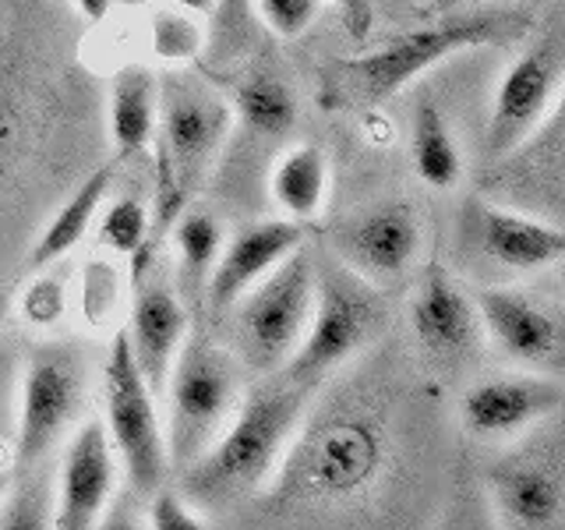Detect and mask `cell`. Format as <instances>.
Returning a JSON list of instances; mask_svg holds the SVG:
<instances>
[{"instance_id":"obj_1","label":"cell","mask_w":565,"mask_h":530,"mask_svg":"<svg viewBox=\"0 0 565 530\" xmlns=\"http://www.w3.org/2000/svg\"><path fill=\"white\" fill-rule=\"evenodd\" d=\"M247 396H241L234 417L209 446L181 467V495L199 512L234 509L273 481L279 459L305 417L311 385L282 375H265Z\"/></svg>"},{"instance_id":"obj_2","label":"cell","mask_w":565,"mask_h":530,"mask_svg":"<svg viewBox=\"0 0 565 530\" xmlns=\"http://www.w3.org/2000/svg\"><path fill=\"white\" fill-rule=\"evenodd\" d=\"M385 467V432L364 400H332L290 438L273 477L287 506H332L375 485Z\"/></svg>"},{"instance_id":"obj_3","label":"cell","mask_w":565,"mask_h":530,"mask_svg":"<svg viewBox=\"0 0 565 530\" xmlns=\"http://www.w3.org/2000/svg\"><path fill=\"white\" fill-rule=\"evenodd\" d=\"M526 32L520 14H470L449 18L428 29L406 32L403 40L388 43L375 53L350 61H332L326 71V96L340 106H379L403 85H411L449 53L470 46H499Z\"/></svg>"},{"instance_id":"obj_4","label":"cell","mask_w":565,"mask_h":530,"mask_svg":"<svg viewBox=\"0 0 565 530\" xmlns=\"http://www.w3.org/2000/svg\"><path fill=\"white\" fill-rule=\"evenodd\" d=\"M315 305V258L305 244L247 287L223 318H230V353L244 371L273 375L290 364L305 340Z\"/></svg>"},{"instance_id":"obj_5","label":"cell","mask_w":565,"mask_h":530,"mask_svg":"<svg viewBox=\"0 0 565 530\" xmlns=\"http://www.w3.org/2000/svg\"><path fill=\"white\" fill-rule=\"evenodd\" d=\"M163 393L170 396V424H167V459L170 467H188L241 403V364L226 347H220L205 332L184 336L177 350L170 379Z\"/></svg>"},{"instance_id":"obj_6","label":"cell","mask_w":565,"mask_h":530,"mask_svg":"<svg viewBox=\"0 0 565 530\" xmlns=\"http://www.w3.org/2000/svg\"><path fill=\"white\" fill-rule=\"evenodd\" d=\"M385 326V300L371 287V279L353 273L343 258L315 262V305L305 340L290 364L282 368L290 379L311 385L326 371L353 358Z\"/></svg>"},{"instance_id":"obj_7","label":"cell","mask_w":565,"mask_h":530,"mask_svg":"<svg viewBox=\"0 0 565 530\" xmlns=\"http://www.w3.org/2000/svg\"><path fill=\"white\" fill-rule=\"evenodd\" d=\"M85 361L71 347H40L22 361L14 411V470L43 467L85 411Z\"/></svg>"},{"instance_id":"obj_8","label":"cell","mask_w":565,"mask_h":530,"mask_svg":"<svg viewBox=\"0 0 565 530\" xmlns=\"http://www.w3.org/2000/svg\"><path fill=\"white\" fill-rule=\"evenodd\" d=\"M103 424L110 446L124 459L128 481L138 495H152L167 477V435L156 417V396L131 358L124 329L114 336L110 361L103 371Z\"/></svg>"},{"instance_id":"obj_9","label":"cell","mask_w":565,"mask_h":530,"mask_svg":"<svg viewBox=\"0 0 565 530\" xmlns=\"http://www.w3.org/2000/svg\"><path fill=\"white\" fill-rule=\"evenodd\" d=\"M230 131V106L205 88L199 78L177 75L167 82L159 96L156 120V170L170 173V181L191 199L205 173L216 163V156Z\"/></svg>"},{"instance_id":"obj_10","label":"cell","mask_w":565,"mask_h":530,"mask_svg":"<svg viewBox=\"0 0 565 530\" xmlns=\"http://www.w3.org/2000/svg\"><path fill=\"white\" fill-rule=\"evenodd\" d=\"M565 82V50L558 32H547L544 40L526 46L516 64L505 71V78L494 93L491 120H488V156L502 159L534 135L547 110L558 99Z\"/></svg>"},{"instance_id":"obj_11","label":"cell","mask_w":565,"mask_h":530,"mask_svg":"<svg viewBox=\"0 0 565 530\" xmlns=\"http://www.w3.org/2000/svg\"><path fill=\"white\" fill-rule=\"evenodd\" d=\"M491 499L505 527L555 530L565 520V474L558 438L505 456L491 470Z\"/></svg>"},{"instance_id":"obj_12","label":"cell","mask_w":565,"mask_h":530,"mask_svg":"<svg viewBox=\"0 0 565 530\" xmlns=\"http://www.w3.org/2000/svg\"><path fill=\"white\" fill-rule=\"evenodd\" d=\"M117 488L114 446L99 417L78 421L67 435L64 459L57 470V502L53 523L57 530H88L106 512Z\"/></svg>"},{"instance_id":"obj_13","label":"cell","mask_w":565,"mask_h":530,"mask_svg":"<svg viewBox=\"0 0 565 530\" xmlns=\"http://www.w3.org/2000/svg\"><path fill=\"white\" fill-rule=\"evenodd\" d=\"M335 252L367 279H396L420 252V223L406 202H382L335 230Z\"/></svg>"},{"instance_id":"obj_14","label":"cell","mask_w":565,"mask_h":530,"mask_svg":"<svg viewBox=\"0 0 565 530\" xmlns=\"http://www.w3.org/2000/svg\"><path fill=\"white\" fill-rule=\"evenodd\" d=\"M128 347L131 358L146 379L152 396H163L167 379L177 350H181L184 336H188V315L181 297H177L167 279L141 273L135 279V300H131V318H128Z\"/></svg>"},{"instance_id":"obj_15","label":"cell","mask_w":565,"mask_h":530,"mask_svg":"<svg viewBox=\"0 0 565 530\" xmlns=\"http://www.w3.org/2000/svg\"><path fill=\"white\" fill-rule=\"evenodd\" d=\"M300 244H305V234H300V226L294 220H262L237 230L234 241L223 247L209 269V283H205L209 315L220 322L247 287H255L265 273L276 269Z\"/></svg>"},{"instance_id":"obj_16","label":"cell","mask_w":565,"mask_h":530,"mask_svg":"<svg viewBox=\"0 0 565 530\" xmlns=\"http://www.w3.org/2000/svg\"><path fill=\"white\" fill-rule=\"evenodd\" d=\"M562 400L565 393L555 379H488L463 396V424L481 438H509L558 414Z\"/></svg>"},{"instance_id":"obj_17","label":"cell","mask_w":565,"mask_h":530,"mask_svg":"<svg viewBox=\"0 0 565 530\" xmlns=\"http://www.w3.org/2000/svg\"><path fill=\"white\" fill-rule=\"evenodd\" d=\"M473 305L477 315H481V329H488V336L509 358L537 368L562 364V326L537 300H530L516 290L491 287L477 294Z\"/></svg>"},{"instance_id":"obj_18","label":"cell","mask_w":565,"mask_h":530,"mask_svg":"<svg viewBox=\"0 0 565 530\" xmlns=\"http://www.w3.org/2000/svg\"><path fill=\"white\" fill-rule=\"evenodd\" d=\"M411 322L417 340L428 347L435 358L459 361L477 350L481 340V315L473 300L456 287V283L431 265L420 290L411 305Z\"/></svg>"},{"instance_id":"obj_19","label":"cell","mask_w":565,"mask_h":530,"mask_svg":"<svg viewBox=\"0 0 565 530\" xmlns=\"http://www.w3.org/2000/svg\"><path fill=\"white\" fill-rule=\"evenodd\" d=\"M477 216H481V226H477L481 247L509 269H547L565 255V234L558 226L491 205H484Z\"/></svg>"},{"instance_id":"obj_20","label":"cell","mask_w":565,"mask_h":530,"mask_svg":"<svg viewBox=\"0 0 565 530\" xmlns=\"http://www.w3.org/2000/svg\"><path fill=\"white\" fill-rule=\"evenodd\" d=\"M159 120V82L149 67L128 64L110 85V138L117 156H135L152 146Z\"/></svg>"},{"instance_id":"obj_21","label":"cell","mask_w":565,"mask_h":530,"mask_svg":"<svg viewBox=\"0 0 565 530\" xmlns=\"http://www.w3.org/2000/svg\"><path fill=\"white\" fill-rule=\"evenodd\" d=\"M110 181H114V167H99L93 177H85L78 191L61 205V212L46 223L40 241H35V247L29 252V269H46V265L61 262L85 237V230L93 226L106 191H110Z\"/></svg>"},{"instance_id":"obj_22","label":"cell","mask_w":565,"mask_h":530,"mask_svg":"<svg viewBox=\"0 0 565 530\" xmlns=\"http://www.w3.org/2000/svg\"><path fill=\"white\" fill-rule=\"evenodd\" d=\"M273 199L297 220H315L326 205L329 167L318 146H294L269 177Z\"/></svg>"},{"instance_id":"obj_23","label":"cell","mask_w":565,"mask_h":530,"mask_svg":"<svg viewBox=\"0 0 565 530\" xmlns=\"http://www.w3.org/2000/svg\"><path fill=\"white\" fill-rule=\"evenodd\" d=\"M414 167L424 184L431 188H452L463 173L459 146L446 124V114L431 99L417 103L414 110Z\"/></svg>"},{"instance_id":"obj_24","label":"cell","mask_w":565,"mask_h":530,"mask_svg":"<svg viewBox=\"0 0 565 530\" xmlns=\"http://www.w3.org/2000/svg\"><path fill=\"white\" fill-rule=\"evenodd\" d=\"M234 110L258 135H287L297 124V99L273 71H255L241 82Z\"/></svg>"},{"instance_id":"obj_25","label":"cell","mask_w":565,"mask_h":530,"mask_svg":"<svg viewBox=\"0 0 565 530\" xmlns=\"http://www.w3.org/2000/svg\"><path fill=\"white\" fill-rule=\"evenodd\" d=\"M173 244H177V258H181V276L194 290L202 279H209L212 262L220 255L223 226L205 209H184L181 216L173 220Z\"/></svg>"},{"instance_id":"obj_26","label":"cell","mask_w":565,"mask_h":530,"mask_svg":"<svg viewBox=\"0 0 565 530\" xmlns=\"http://www.w3.org/2000/svg\"><path fill=\"white\" fill-rule=\"evenodd\" d=\"M4 509H0V527L4 530H40L53 523V502H57V488H53L50 470H25L22 481L11 485L4 495Z\"/></svg>"},{"instance_id":"obj_27","label":"cell","mask_w":565,"mask_h":530,"mask_svg":"<svg viewBox=\"0 0 565 530\" xmlns=\"http://www.w3.org/2000/svg\"><path fill=\"white\" fill-rule=\"evenodd\" d=\"M152 53L163 64H191L199 61V53L205 50V29L202 22L184 8H159L152 14Z\"/></svg>"},{"instance_id":"obj_28","label":"cell","mask_w":565,"mask_h":530,"mask_svg":"<svg viewBox=\"0 0 565 530\" xmlns=\"http://www.w3.org/2000/svg\"><path fill=\"white\" fill-rule=\"evenodd\" d=\"M99 244L114 255H135L149 244V209L135 194H124L99 220Z\"/></svg>"},{"instance_id":"obj_29","label":"cell","mask_w":565,"mask_h":530,"mask_svg":"<svg viewBox=\"0 0 565 530\" xmlns=\"http://www.w3.org/2000/svg\"><path fill=\"white\" fill-rule=\"evenodd\" d=\"M120 305V276L110 262H88L82 279V311L96 329L114 322V311Z\"/></svg>"},{"instance_id":"obj_30","label":"cell","mask_w":565,"mask_h":530,"mask_svg":"<svg viewBox=\"0 0 565 530\" xmlns=\"http://www.w3.org/2000/svg\"><path fill=\"white\" fill-rule=\"evenodd\" d=\"M22 347L14 336H0V438L14 432L18 411V379H22Z\"/></svg>"},{"instance_id":"obj_31","label":"cell","mask_w":565,"mask_h":530,"mask_svg":"<svg viewBox=\"0 0 565 530\" xmlns=\"http://www.w3.org/2000/svg\"><path fill=\"white\" fill-rule=\"evenodd\" d=\"M258 14L276 35L294 40V35H300L315 22L318 0H258Z\"/></svg>"},{"instance_id":"obj_32","label":"cell","mask_w":565,"mask_h":530,"mask_svg":"<svg viewBox=\"0 0 565 530\" xmlns=\"http://www.w3.org/2000/svg\"><path fill=\"white\" fill-rule=\"evenodd\" d=\"M149 523L156 530H202L205 523L199 520V509H194L181 491L159 485L152 491L149 502Z\"/></svg>"},{"instance_id":"obj_33","label":"cell","mask_w":565,"mask_h":530,"mask_svg":"<svg viewBox=\"0 0 565 530\" xmlns=\"http://www.w3.org/2000/svg\"><path fill=\"white\" fill-rule=\"evenodd\" d=\"M64 315V279L43 276L35 279L25 294V318L35 326H50Z\"/></svg>"},{"instance_id":"obj_34","label":"cell","mask_w":565,"mask_h":530,"mask_svg":"<svg viewBox=\"0 0 565 530\" xmlns=\"http://www.w3.org/2000/svg\"><path fill=\"white\" fill-rule=\"evenodd\" d=\"M220 14V32L223 40L230 43V50H237L247 40V22H252V0H216Z\"/></svg>"},{"instance_id":"obj_35","label":"cell","mask_w":565,"mask_h":530,"mask_svg":"<svg viewBox=\"0 0 565 530\" xmlns=\"http://www.w3.org/2000/svg\"><path fill=\"white\" fill-rule=\"evenodd\" d=\"M470 4H505V8H530L537 0H428V11L431 14H449L459 8H470Z\"/></svg>"},{"instance_id":"obj_36","label":"cell","mask_w":565,"mask_h":530,"mask_svg":"<svg viewBox=\"0 0 565 530\" xmlns=\"http://www.w3.org/2000/svg\"><path fill=\"white\" fill-rule=\"evenodd\" d=\"M75 4H78V11H82L85 22H103V18L110 14L114 0H75Z\"/></svg>"},{"instance_id":"obj_37","label":"cell","mask_w":565,"mask_h":530,"mask_svg":"<svg viewBox=\"0 0 565 530\" xmlns=\"http://www.w3.org/2000/svg\"><path fill=\"white\" fill-rule=\"evenodd\" d=\"M173 4L191 11V14H212V11H216V0H173Z\"/></svg>"},{"instance_id":"obj_38","label":"cell","mask_w":565,"mask_h":530,"mask_svg":"<svg viewBox=\"0 0 565 530\" xmlns=\"http://www.w3.org/2000/svg\"><path fill=\"white\" fill-rule=\"evenodd\" d=\"M11 481H14V464H0V499L8 495Z\"/></svg>"},{"instance_id":"obj_39","label":"cell","mask_w":565,"mask_h":530,"mask_svg":"<svg viewBox=\"0 0 565 530\" xmlns=\"http://www.w3.org/2000/svg\"><path fill=\"white\" fill-rule=\"evenodd\" d=\"M4 315H8V294H0V322H4Z\"/></svg>"},{"instance_id":"obj_40","label":"cell","mask_w":565,"mask_h":530,"mask_svg":"<svg viewBox=\"0 0 565 530\" xmlns=\"http://www.w3.org/2000/svg\"><path fill=\"white\" fill-rule=\"evenodd\" d=\"M117 4H124V8H138V4H146V0H117Z\"/></svg>"}]
</instances>
